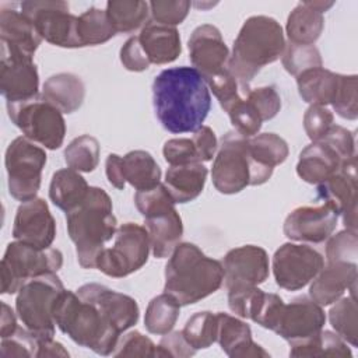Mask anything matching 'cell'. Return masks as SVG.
I'll return each mask as SVG.
<instances>
[{"label": "cell", "mask_w": 358, "mask_h": 358, "mask_svg": "<svg viewBox=\"0 0 358 358\" xmlns=\"http://www.w3.org/2000/svg\"><path fill=\"white\" fill-rule=\"evenodd\" d=\"M152 105L161 126L173 134L196 131L203 126L211 95L203 76L187 66L162 70L152 81Z\"/></svg>", "instance_id": "cell-1"}, {"label": "cell", "mask_w": 358, "mask_h": 358, "mask_svg": "<svg viewBox=\"0 0 358 358\" xmlns=\"http://www.w3.org/2000/svg\"><path fill=\"white\" fill-rule=\"evenodd\" d=\"M284 32L274 18L267 15L249 17L234 41L227 69L238 81L245 96L250 83L267 64L278 60L284 52Z\"/></svg>", "instance_id": "cell-2"}, {"label": "cell", "mask_w": 358, "mask_h": 358, "mask_svg": "<svg viewBox=\"0 0 358 358\" xmlns=\"http://www.w3.org/2000/svg\"><path fill=\"white\" fill-rule=\"evenodd\" d=\"M222 284L221 262L206 256L194 243L176 245L165 266L164 292L186 306L214 294Z\"/></svg>", "instance_id": "cell-3"}, {"label": "cell", "mask_w": 358, "mask_h": 358, "mask_svg": "<svg viewBox=\"0 0 358 358\" xmlns=\"http://www.w3.org/2000/svg\"><path fill=\"white\" fill-rule=\"evenodd\" d=\"M67 232L76 245L78 264L83 268H96V259L103 245L116 234V217L109 194L91 186L81 204L66 213Z\"/></svg>", "instance_id": "cell-4"}, {"label": "cell", "mask_w": 358, "mask_h": 358, "mask_svg": "<svg viewBox=\"0 0 358 358\" xmlns=\"http://www.w3.org/2000/svg\"><path fill=\"white\" fill-rule=\"evenodd\" d=\"M56 326L76 344L99 355H112L120 333L105 319L91 302L81 299L77 292L64 289L53 309Z\"/></svg>", "instance_id": "cell-5"}, {"label": "cell", "mask_w": 358, "mask_h": 358, "mask_svg": "<svg viewBox=\"0 0 358 358\" xmlns=\"http://www.w3.org/2000/svg\"><path fill=\"white\" fill-rule=\"evenodd\" d=\"M248 138L238 131L222 136L211 168L214 187L222 194H235L248 186L266 183L273 171L257 164L249 152Z\"/></svg>", "instance_id": "cell-6"}, {"label": "cell", "mask_w": 358, "mask_h": 358, "mask_svg": "<svg viewBox=\"0 0 358 358\" xmlns=\"http://www.w3.org/2000/svg\"><path fill=\"white\" fill-rule=\"evenodd\" d=\"M134 203L144 217L145 229L154 257L171 256L183 235V224L175 208V201L162 183L150 190H138Z\"/></svg>", "instance_id": "cell-7"}, {"label": "cell", "mask_w": 358, "mask_h": 358, "mask_svg": "<svg viewBox=\"0 0 358 358\" xmlns=\"http://www.w3.org/2000/svg\"><path fill=\"white\" fill-rule=\"evenodd\" d=\"M64 285L56 273L45 274L27 281L15 298V310L25 326L38 341L55 337L53 309Z\"/></svg>", "instance_id": "cell-8"}, {"label": "cell", "mask_w": 358, "mask_h": 358, "mask_svg": "<svg viewBox=\"0 0 358 358\" xmlns=\"http://www.w3.org/2000/svg\"><path fill=\"white\" fill-rule=\"evenodd\" d=\"M63 266V255L59 249H38L22 242L7 245L0 263L1 294H15L29 280L56 273Z\"/></svg>", "instance_id": "cell-9"}, {"label": "cell", "mask_w": 358, "mask_h": 358, "mask_svg": "<svg viewBox=\"0 0 358 358\" xmlns=\"http://www.w3.org/2000/svg\"><path fill=\"white\" fill-rule=\"evenodd\" d=\"M10 120L34 143L48 150L62 147L66 136V122L63 113L38 95L22 102L7 103Z\"/></svg>", "instance_id": "cell-10"}, {"label": "cell", "mask_w": 358, "mask_h": 358, "mask_svg": "<svg viewBox=\"0 0 358 358\" xmlns=\"http://www.w3.org/2000/svg\"><path fill=\"white\" fill-rule=\"evenodd\" d=\"M4 164L11 197L22 203L35 199L46 164L45 150L25 136H20L8 144Z\"/></svg>", "instance_id": "cell-11"}, {"label": "cell", "mask_w": 358, "mask_h": 358, "mask_svg": "<svg viewBox=\"0 0 358 358\" xmlns=\"http://www.w3.org/2000/svg\"><path fill=\"white\" fill-rule=\"evenodd\" d=\"M151 246L145 227L124 222L117 227L112 248H103L96 259V268L103 274L122 278L140 270L148 260Z\"/></svg>", "instance_id": "cell-12"}, {"label": "cell", "mask_w": 358, "mask_h": 358, "mask_svg": "<svg viewBox=\"0 0 358 358\" xmlns=\"http://www.w3.org/2000/svg\"><path fill=\"white\" fill-rule=\"evenodd\" d=\"M20 7L46 42L60 48H81L77 34L78 17L69 11L66 1L31 0L22 1Z\"/></svg>", "instance_id": "cell-13"}, {"label": "cell", "mask_w": 358, "mask_h": 358, "mask_svg": "<svg viewBox=\"0 0 358 358\" xmlns=\"http://www.w3.org/2000/svg\"><path fill=\"white\" fill-rule=\"evenodd\" d=\"M324 257L309 245L287 242L273 256V274L275 284L287 291L306 287L323 268Z\"/></svg>", "instance_id": "cell-14"}, {"label": "cell", "mask_w": 358, "mask_h": 358, "mask_svg": "<svg viewBox=\"0 0 358 358\" xmlns=\"http://www.w3.org/2000/svg\"><path fill=\"white\" fill-rule=\"evenodd\" d=\"M227 289L236 287H257L270 274L267 252L256 245H243L227 252L221 260Z\"/></svg>", "instance_id": "cell-15"}, {"label": "cell", "mask_w": 358, "mask_h": 358, "mask_svg": "<svg viewBox=\"0 0 358 358\" xmlns=\"http://www.w3.org/2000/svg\"><path fill=\"white\" fill-rule=\"evenodd\" d=\"M338 215L326 203L322 206H301L287 215L282 231L291 241L320 243L329 239L336 229Z\"/></svg>", "instance_id": "cell-16"}, {"label": "cell", "mask_w": 358, "mask_h": 358, "mask_svg": "<svg viewBox=\"0 0 358 358\" xmlns=\"http://www.w3.org/2000/svg\"><path fill=\"white\" fill-rule=\"evenodd\" d=\"M13 238L38 249L50 248L56 238V221L43 199L35 197L20 204L14 217Z\"/></svg>", "instance_id": "cell-17"}, {"label": "cell", "mask_w": 358, "mask_h": 358, "mask_svg": "<svg viewBox=\"0 0 358 358\" xmlns=\"http://www.w3.org/2000/svg\"><path fill=\"white\" fill-rule=\"evenodd\" d=\"M326 323L323 306L317 305L309 296H298L288 305H284L274 333L289 344L308 340L317 334Z\"/></svg>", "instance_id": "cell-18"}, {"label": "cell", "mask_w": 358, "mask_h": 358, "mask_svg": "<svg viewBox=\"0 0 358 358\" xmlns=\"http://www.w3.org/2000/svg\"><path fill=\"white\" fill-rule=\"evenodd\" d=\"M77 295L94 303L105 319L122 334L138 322L140 309L134 298L110 289L102 284L90 282L77 289Z\"/></svg>", "instance_id": "cell-19"}, {"label": "cell", "mask_w": 358, "mask_h": 358, "mask_svg": "<svg viewBox=\"0 0 358 358\" xmlns=\"http://www.w3.org/2000/svg\"><path fill=\"white\" fill-rule=\"evenodd\" d=\"M187 49L193 67L204 80L227 69L229 50L215 25H199L187 41Z\"/></svg>", "instance_id": "cell-20"}, {"label": "cell", "mask_w": 358, "mask_h": 358, "mask_svg": "<svg viewBox=\"0 0 358 358\" xmlns=\"http://www.w3.org/2000/svg\"><path fill=\"white\" fill-rule=\"evenodd\" d=\"M358 267L355 262H331L310 281L309 298L320 306H329L340 299L345 291L355 296Z\"/></svg>", "instance_id": "cell-21"}, {"label": "cell", "mask_w": 358, "mask_h": 358, "mask_svg": "<svg viewBox=\"0 0 358 358\" xmlns=\"http://www.w3.org/2000/svg\"><path fill=\"white\" fill-rule=\"evenodd\" d=\"M0 90L7 103L38 96L39 74L34 59L1 55Z\"/></svg>", "instance_id": "cell-22"}, {"label": "cell", "mask_w": 358, "mask_h": 358, "mask_svg": "<svg viewBox=\"0 0 358 358\" xmlns=\"http://www.w3.org/2000/svg\"><path fill=\"white\" fill-rule=\"evenodd\" d=\"M42 42L34 24L14 8L0 10V43L1 55L34 59Z\"/></svg>", "instance_id": "cell-23"}, {"label": "cell", "mask_w": 358, "mask_h": 358, "mask_svg": "<svg viewBox=\"0 0 358 358\" xmlns=\"http://www.w3.org/2000/svg\"><path fill=\"white\" fill-rule=\"evenodd\" d=\"M218 331L217 343L222 351L232 358H267L270 354L252 338V330L249 324L224 312L217 313Z\"/></svg>", "instance_id": "cell-24"}, {"label": "cell", "mask_w": 358, "mask_h": 358, "mask_svg": "<svg viewBox=\"0 0 358 358\" xmlns=\"http://www.w3.org/2000/svg\"><path fill=\"white\" fill-rule=\"evenodd\" d=\"M357 157L344 161L341 168L316 187L317 197L338 214L357 207Z\"/></svg>", "instance_id": "cell-25"}, {"label": "cell", "mask_w": 358, "mask_h": 358, "mask_svg": "<svg viewBox=\"0 0 358 358\" xmlns=\"http://www.w3.org/2000/svg\"><path fill=\"white\" fill-rule=\"evenodd\" d=\"M343 162L344 159L330 145L323 141H313L301 151L296 173L306 183L319 185L334 175Z\"/></svg>", "instance_id": "cell-26"}, {"label": "cell", "mask_w": 358, "mask_h": 358, "mask_svg": "<svg viewBox=\"0 0 358 358\" xmlns=\"http://www.w3.org/2000/svg\"><path fill=\"white\" fill-rule=\"evenodd\" d=\"M150 63L166 64L176 60L182 52L180 36L175 27L148 21L138 35Z\"/></svg>", "instance_id": "cell-27"}, {"label": "cell", "mask_w": 358, "mask_h": 358, "mask_svg": "<svg viewBox=\"0 0 358 358\" xmlns=\"http://www.w3.org/2000/svg\"><path fill=\"white\" fill-rule=\"evenodd\" d=\"M207 168L201 162L168 168L164 186L175 203L185 204L200 196L207 179Z\"/></svg>", "instance_id": "cell-28"}, {"label": "cell", "mask_w": 358, "mask_h": 358, "mask_svg": "<svg viewBox=\"0 0 358 358\" xmlns=\"http://www.w3.org/2000/svg\"><path fill=\"white\" fill-rule=\"evenodd\" d=\"M41 95L62 113H73L84 102L85 85L73 73H57L43 83Z\"/></svg>", "instance_id": "cell-29"}, {"label": "cell", "mask_w": 358, "mask_h": 358, "mask_svg": "<svg viewBox=\"0 0 358 358\" xmlns=\"http://www.w3.org/2000/svg\"><path fill=\"white\" fill-rule=\"evenodd\" d=\"M338 80V73H333L323 66L306 70L296 77L299 96L310 105H330L336 95Z\"/></svg>", "instance_id": "cell-30"}, {"label": "cell", "mask_w": 358, "mask_h": 358, "mask_svg": "<svg viewBox=\"0 0 358 358\" xmlns=\"http://www.w3.org/2000/svg\"><path fill=\"white\" fill-rule=\"evenodd\" d=\"M90 187L91 186H88L80 172L71 168H63L56 171L52 176L49 197L57 208L67 213L83 203Z\"/></svg>", "instance_id": "cell-31"}, {"label": "cell", "mask_w": 358, "mask_h": 358, "mask_svg": "<svg viewBox=\"0 0 358 358\" xmlns=\"http://www.w3.org/2000/svg\"><path fill=\"white\" fill-rule=\"evenodd\" d=\"M124 180L137 192L150 190L161 183V168L154 157L144 150L129 151L122 157Z\"/></svg>", "instance_id": "cell-32"}, {"label": "cell", "mask_w": 358, "mask_h": 358, "mask_svg": "<svg viewBox=\"0 0 358 358\" xmlns=\"http://www.w3.org/2000/svg\"><path fill=\"white\" fill-rule=\"evenodd\" d=\"M323 27V14L302 1L289 13L285 31L291 43L313 45L319 39Z\"/></svg>", "instance_id": "cell-33"}, {"label": "cell", "mask_w": 358, "mask_h": 358, "mask_svg": "<svg viewBox=\"0 0 358 358\" xmlns=\"http://www.w3.org/2000/svg\"><path fill=\"white\" fill-rule=\"evenodd\" d=\"M291 357H337L351 358L352 352L347 343L330 330H320L313 337L289 344Z\"/></svg>", "instance_id": "cell-34"}, {"label": "cell", "mask_w": 358, "mask_h": 358, "mask_svg": "<svg viewBox=\"0 0 358 358\" xmlns=\"http://www.w3.org/2000/svg\"><path fill=\"white\" fill-rule=\"evenodd\" d=\"M106 14L116 34H131L147 24L150 6L141 0H110Z\"/></svg>", "instance_id": "cell-35"}, {"label": "cell", "mask_w": 358, "mask_h": 358, "mask_svg": "<svg viewBox=\"0 0 358 358\" xmlns=\"http://www.w3.org/2000/svg\"><path fill=\"white\" fill-rule=\"evenodd\" d=\"M77 34L83 48L105 43L116 35V31L106 14V10L91 7L78 17Z\"/></svg>", "instance_id": "cell-36"}, {"label": "cell", "mask_w": 358, "mask_h": 358, "mask_svg": "<svg viewBox=\"0 0 358 358\" xmlns=\"http://www.w3.org/2000/svg\"><path fill=\"white\" fill-rule=\"evenodd\" d=\"M180 305L166 292L157 295L148 302L144 316V326L151 334L164 336L172 331L179 317Z\"/></svg>", "instance_id": "cell-37"}, {"label": "cell", "mask_w": 358, "mask_h": 358, "mask_svg": "<svg viewBox=\"0 0 358 358\" xmlns=\"http://www.w3.org/2000/svg\"><path fill=\"white\" fill-rule=\"evenodd\" d=\"M250 157L260 165L274 169L288 157L287 141L275 133H260L248 138Z\"/></svg>", "instance_id": "cell-38"}, {"label": "cell", "mask_w": 358, "mask_h": 358, "mask_svg": "<svg viewBox=\"0 0 358 358\" xmlns=\"http://www.w3.org/2000/svg\"><path fill=\"white\" fill-rule=\"evenodd\" d=\"M358 309L355 296H341L329 310V322L336 333L352 347L358 345Z\"/></svg>", "instance_id": "cell-39"}, {"label": "cell", "mask_w": 358, "mask_h": 358, "mask_svg": "<svg viewBox=\"0 0 358 358\" xmlns=\"http://www.w3.org/2000/svg\"><path fill=\"white\" fill-rule=\"evenodd\" d=\"M99 141L90 134H83L69 143L64 150V161L77 172H92L99 164Z\"/></svg>", "instance_id": "cell-40"}, {"label": "cell", "mask_w": 358, "mask_h": 358, "mask_svg": "<svg viewBox=\"0 0 358 358\" xmlns=\"http://www.w3.org/2000/svg\"><path fill=\"white\" fill-rule=\"evenodd\" d=\"M218 319L217 313L203 310L190 316L182 330L187 343L197 351L213 345L217 341Z\"/></svg>", "instance_id": "cell-41"}, {"label": "cell", "mask_w": 358, "mask_h": 358, "mask_svg": "<svg viewBox=\"0 0 358 358\" xmlns=\"http://www.w3.org/2000/svg\"><path fill=\"white\" fill-rule=\"evenodd\" d=\"M281 62L284 69L294 77H298L306 70L322 67V56L315 45H295L288 42L281 55Z\"/></svg>", "instance_id": "cell-42"}, {"label": "cell", "mask_w": 358, "mask_h": 358, "mask_svg": "<svg viewBox=\"0 0 358 358\" xmlns=\"http://www.w3.org/2000/svg\"><path fill=\"white\" fill-rule=\"evenodd\" d=\"M358 77L355 74L344 76L340 74L338 87L331 101V106L338 116L348 120L358 117Z\"/></svg>", "instance_id": "cell-43"}, {"label": "cell", "mask_w": 358, "mask_h": 358, "mask_svg": "<svg viewBox=\"0 0 358 358\" xmlns=\"http://www.w3.org/2000/svg\"><path fill=\"white\" fill-rule=\"evenodd\" d=\"M264 294L257 287H236L228 289V306L239 317L255 319L257 315Z\"/></svg>", "instance_id": "cell-44"}, {"label": "cell", "mask_w": 358, "mask_h": 358, "mask_svg": "<svg viewBox=\"0 0 358 358\" xmlns=\"http://www.w3.org/2000/svg\"><path fill=\"white\" fill-rule=\"evenodd\" d=\"M231 123L235 127V131L245 137H252L259 133L262 129L263 120L260 119L256 109L252 106V103L242 96L239 101H236L228 110H227Z\"/></svg>", "instance_id": "cell-45"}, {"label": "cell", "mask_w": 358, "mask_h": 358, "mask_svg": "<svg viewBox=\"0 0 358 358\" xmlns=\"http://www.w3.org/2000/svg\"><path fill=\"white\" fill-rule=\"evenodd\" d=\"M206 83L208 85V90L213 91L225 112L243 96L239 90L238 81L228 69H224L222 71L206 78Z\"/></svg>", "instance_id": "cell-46"}, {"label": "cell", "mask_w": 358, "mask_h": 358, "mask_svg": "<svg viewBox=\"0 0 358 358\" xmlns=\"http://www.w3.org/2000/svg\"><path fill=\"white\" fill-rule=\"evenodd\" d=\"M358 253V235L355 231L344 229L330 235L326 245L327 263L331 262H355Z\"/></svg>", "instance_id": "cell-47"}, {"label": "cell", "mask_w": 358, "mask_h": 358, "mask_svg": "<svg viewBox=\"0 0 358 358\" xmlns=\"http://www.w3.org/2000/svg\"><path fill=\"white\" fill-rule=\"evenodd\" d=\"M148 6L152 21L175 27L185 21L192 4L187 0H154Z\"/></svg>", "instance_id": "cell-48"}, {"label": "cell", "mask_w": 358, "mask_h": 358, "mask_svg": "<svg viewBox=\"0 0 358 358\" xmlns=\"http://www.w3.org/2000/svg\"><path fill=\"white\" fill-rule=\"evenodd\" d=\"M245 98L252 103L263 122L273 119L281 109V98L273 85L250 88Z\"/></svg>", "instance_id": "cell-49"}, {"label": "cell", "mask_w": 358, "mask_h": 358, "mask_svg": "<svg viewBox=\"0 0 358 358\" xmlns=\"http://www.w3.org/2000/svg\"><path fill=\"white\" fill-rule=\"evenodd\" d=\"M157 345L137 330L119 337L112 352L113 357H155Z\"/></svg>", "instance_id": "cell-50"}, {"label": "cell", "mask_w": 358, "mask_h": 358, "mask_svg": "<svg viewBox=\"0 0 358 358\" xmlns=\"http://www.w3.org/2000/svg\"><path fill=\"white\" fill-rule=\"evenodd\" d=\"M38 340L27 329L18 327L11 336L1 338V357H36Z\"/></svg>", "instance_id": "cell-51"}, {"label": "cell", "mask_w": 358, "mask_h": 358, "mask_svg": "<svg viewBox=\"0 0 358 358\" xmlns=\"http://www.w3.org/2000/svg\"><path fill=\"white\" fill-rule=\"evenodd\" d=\"M333 124L334 116L326 106L310 105L303 115V129L312 143L322 140Z\"/></svg>", "instance_id": "cell-52"}, {"label": "cell", "mask_w": 358, "mask_h": 358, "mask_svg": "<svg viewBox=\"0 0 358 358\" xmlns=\"http://www.w3.org/2000/svg\"><path fill=\"white\" fill-rule=\"evenodd\" d=\"M162 154H164L165 161L171 166L200 162L197 150H196L192 138L182 137V138H171V140L165 141Z\"/></svg>", "instance_id": "cell-53"}, {"label": "cell", "mask_w": 358, "mask_h": 358, "mask_svg": "<svg viewBox=\"0 0 358 358\" xmlns=\"http://www.w3.org/2000/svg\"><path fill=\"white\" fill-rule=\"evenodd\" d=\"M319 141H323L327 145H330L344 161H348L357 157L354 134L352 131H350L343 126L333 124L326 133V136Z\"/></svg>", "instance_id": "cell-54"}, {"label": "cell", "mask_w": 358, "mask_h": 358, "mask_svg": "<svg viewBox=\"0 0 358 358\" xmlns=\"http://www.w3.org/2000/svg\"><path fill=\"white\" fill-rule=\"evenodd\" d=\"M194 354H196V350L187 343L182 331H169L164 334L155 351L157 358H162V357L187 358Z\"/></svg>", "instance_id": "cell-55"}, {"label": "cell", "mask_w": 358, "mask_h": 358, "mask_svg": "<svg viewBox=\"0 0 358 358\" xmlns=\"http://www.w3.org/2000/svg\"><path fill=\"white\" fill-rule=\"evenodd\" d=\"M120 62L129 71H144L150 67V60L141 48L138 36L129 38L120 49Z\"/></svg>", "instance_id": "cell-56"}, {"label": "cell", "mask_w": 358, "mask_h": 358, "mask_svg": "<svg viewBox=\"0 0 358 358\" xmlns=\"http://www.w3.org/2000/svg\"><path fill=\"white\" fill-rule=\"evenodd\" d=\"M284 301L281 299L280 295L277 294H273V292H266L264 294V299L262 302V306L257 312V315L255 316L253 322L260 324L262 327L264 329H268V330H274L278 319H280V315H281V310L284 308Z\"/></svg>", "instance_id": "cell-57"}, {"label": "cell", "mask_w": 358, "mask_h": 358, "mask_svg": "<svg viewBox=\"0 0 358 358\" xmlns=\"http://www.w3.org/2000/svg\"><path fill=\"white\" fill-rule=\"evenodd\" d=\"M192 141L194 143L200 162L211 161L213 157H215V152L218 150V141L211 127L201 126L200 129L193 131Z\"/></svg>", "instance_id": "cell-58"}, {"label": "cell", "mask_w": 358, "mask_h": 358, "mask_svg": "<svg viewBox=\"0 0 358 358\" xmlns=\"http://www.w3.org/2000/svg\"><path fill=\"white\" fill-rule=\"evenodd\" d=\"M105 173L108 182L119 189L123 190L126 180L123 176V165H122V157L117 154H109L105 161Z\"/></svg>", "instance_id": "cell-59"}, {"label": "cell", "mask_w": 358, "mask_h": 358, "mask_svg": "<svg viewBox=\"0 0 358 358\" xmlns=\"http://www.w3.org/2000/svg\"><path fill=\"white\" fill-rule=\"evenodd\" d=\"M69 351L63 347V344L52 340H41L38 341L36 357H69Z\"/></svg>", "instance_id": "cell-60"}, {"label": "cell", "mask_w": 358, "mask_h": 358, "mask_svg": "<svg viewBox=\"0 0 358 358\" xmlns=\"http://www.w3.org/2000/svg\"><path fill=\"white\" fill-rule=\"evenodd\" d=\"M18 329L17 326V319L13 312V309L6 303L1 302V330H0V337H8L11 336L15 330Z\"/></svg>", "instance_id": "cell-61"}, {"label": "cell", "mask_w": 358, "mask_h": 358, "mask_svg": "<svg viewBox=\"0 0 358 358\" xmlns=\"http://www.w3.org/2000/svg\"><path fill=\"white\" fill-rule=\"evenodd\" d=\"M309 7L323 14V11H327L330 7H333L334 1H305Z\"/></svg>", "instance_id": "cell-62"}]
</instances>
